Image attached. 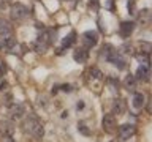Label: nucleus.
Masks as SVG:
<instances>
[{
	"instance_id": "nucleus-1",
	"label": "nucleus",
	"mask_w": 152,
	"mask_h": 142,
	"mask_svg": "<svg viewBox=\"0 0 152 142\" xmlns=\"http://www.w3.org/2000/svg\"><path fill=\"white\" fill-rule=\"evenodd\" d=\"M24 131L28 133V134H32L35 139H41L43 134H45V126H43V123L40 120H37V118H27V120L24 122Z\"/></svg>"
},
{
	"instance_id": "nucleus-2",
	"label": "nucleus",
	"mask_w": 152,
	"mask_h": 142,
	"mask_svg": "<svg viewBox=\"0 0 152 142\" xmlns=\"http://www.w3.org/2000/svg\"><path fill=\"white\" fill-rule=\"evenodd\" d=\"M10 11H11L10 14H11V19H13V21H22V19L28 14L27 8L24 7V5H21V3H14Z\"/></svg>"
},
{
	"instance_id": "nucleus-3",
	"label": "nucleus",
	"mask_w": 152,
	"mask_h": 142,
	"mask_svg": "<svg viewBox=\"0 0 152 142\" xmlns=\"http://www.w3.org/2000/svg\"><path fill=\"white\" fill-rule=\"evenodd\" d=\"M135 133H136V128H135V125H132V123H124V125L119 126V137H121L122 141L132 139V137L135 136Z\"/></svg>"
},
{
	"instance_id": "nucleus-4",
	"label": "nucleus",
	"mask_w": 152,
	"mask_h": 142,
	"mask_svg": "<svg viewBox=\"0 0 152 142\" xmlns=\"http://www.w3.org/2000/svg\"><path fill=\"white\" fill-rule=\"evenodd\" d=\"M10 115H11V118H14V120H19V118H22L26 115V107H24L21 103H13L11 106H10Z\"/></svg>"
},
{
	"instance_id": "nucleus-5",
	"label": "nucleus",
	"mask_w": 152,
	"mask_h": 142,
	"mask_svg": "<svg viewBox=\"0 0 152 142\" xmlns=\"http://www.w3.org/2000/svg\"><path fill=\"white\" fill-rule=\"evenodd\" d=\"M102 125L108 133H113L114 130H116V117H114L113 114H106V115L103 117V120H102Z\"/></svg>"
},
{
	"instance_id": "nucleus-6",
	"label": "nucleus",
	"mask_w": 152,
	"mask_h": 142,
	"mask_svg": "<svg viewBox=\"0 0 152 142\" xmlns=\"http://www.w3.org/2000/svg\"><path fill=\"white\" fill-rule=\"evenodd\" d=\"M83 41H84V44L87 46V47L95 46V44H97V41H98V33L94 32V30L86 32L84 35H83Z\"/></svg>"
},
{
	"instance_id": "nucleus-7",
	"label": "nucleus",
	"mask_w": 152,
	"mask_h": 142,
	"mask_svg": "<svg viewBox=\"0 0 152 142\" xmlns=\"http://www.w3.org/2000/svg\"><path fill=\"white\" fill-rule=\"evenodd\" d=\"M144 106H146V96H144V93L136 92L135 95H133V107H135V109H142Z\"/></svg>"
},
{
	"instance_id": "nucleus-8",
	"label": "nucleus",
	"mask_w": 152,
	"mask_h": 142,
	"mask_svg": "<svg viewBox=\"0 0 152 142\" xmlns=\"http://www.w3.org/2000/svg\"><path fill=\"white\" fill-rule=\"evenodd\" d=\"M135 79H142V80L149 79V65H140L138 66Z\"/></svg>"
},
{
	"instance_id": "nucleus-9",
	"label": "nucleus",
	"mask_w": 152,
	"mask_h": 142,
	"mask_svg": "<svg viewBox=\"0 0 152 142\" xmlns=\"http://www.w3.org/2000/svg\"><path fill=\"white\" fill-rule=\"evenodd\" d=\"M0 133L3 136H13L14 134V125L11 122H2L0 123Z\"/></svg>"
},
{
	"instance_id": "nucleus-10",
	"label": "nucleus",
	"mask_w": 152,
	"mask_h": 142,
	"mask_svg": "<svg viewBox=\"0 0 152 142\" xmlns=\"http://www.w3.org/2000/svg\"><path fill=\"white\" fill-rule=\"evenodd\" d=\"M73 59L78 62V63H86L87 62V51L86 49H76L73 54Z\"/></svg>"
},
{
	"instance_id": "nucleus-11",
	"label": "nucleus",
	"mask_w": 152,
	"mask_h": 142,
	"mask_svg": "<svg viewBox=\"0 0 152 142\" xmlns=\"http://www.w3.org/2000/svg\"><path fill=\"white\" fill-rule=\"evenodd\" d=\"M124 85H125V88L128 90V92H135V88H136V79H135V76H132V74H128L125 80H124Z\"/></svg>"
},
{
	"instance_id": "nucleus-12",
	"label": "nucleus",
	"mask_w": 152,
	"mask_h": 142,
	"mask_svg": "<svg viewBox=\"0 0 152 142\" xmlns=\"http://www.w3.org/2000/svg\"><path fill=\"white\" fill-rule=\"evenodd\" d=\"M113 109H114V114L122 115V114L125 112V101H124V99H116L113 104Z\"/></svg>"
},
{
	"instance_id": "nucleus-13",
	"label": "nucleus",
	"mask_w": 152,
	"mask_h": 142,
	"mask_svg": "<svg viewBox=\"0 0 152 142\" xmlns=\"http://www.w3.org/2000/svg\"><path fill=\"white\" fill-rule=\"evenodd\" d=\"M133 28H135V24H133V22H122L121 24V33H122V36L132 35Z\"/></svg>"
},
{
	"instance_id": "nucleus-14",
	"label": "nucleus",
	"mask_w": 152,
	"mask_h": 142,
	"mask_svg": "<svg viewBox=\"0 0 152 142\" xmlns=\"http://www.w3.org/2000/svg\"><path fill=\"white\" fill-rule=\"evenodd\" d=\"M138 19H140L141 25H149V24H151V13H149V9H142V11L140 13V16H138Z\"/></svg>"
},
{
	"instance_id": "nucleus-15",
	"label": "nucleus",
	"mask_w": 152,
	"mask_h": 142,
	"mask_svg": "<svg viewBox=\"0 0 152 142\" xmlns=\"http://www.w3.org/2000/svg\"><path fill=\"white\" fill-rule=\"evenodd\" d=\"M10 32H11V25H10L5 19L0 17V35H7Z\"/></svg>"
},
{
	"instance_id": "nucleus-16",
	"label": "nucleus",
	"mask_w": 152,
	"mask_h": 142,
	"mask_svg": "<svg viewBox=\"0 0 152 142\" xmlns=\"http://www.w3.org/2000/svg\"><path fill=\"white\" fill-rule=\"evenodd\" d=\"M89 76H90V79H94V80H100L103 78L102 71H100L98 68H90L89 70Z\"/></svg>"
},
{
	"instance_id": "nucleus-17",
	"label": "nucleus",
	"mask_w": 152,
	"mask_h": 142,
	"mask_svg": "<svg viewBox=\"0 0 152 142\" xmlns=\"http://www.w3.org/2000/svg\"><path fill=\"white\" fill-rule=\"evenodd\" d=\"M73 41H75V33L71 32L68 36H66V41H64V47H68V46H71L73 44Z\"/></svg>"
},
{
	"instance_id": "nucleus-18",
	"label": "nucleus",
	"mask_w": 152,
	"mask_h": 142,
	"mask_svg": "<svg viewBox=\"0 0 152 142\" xmlns=\"http://www.w3.org/2000/svg\"><path fill=\"white\" fill-rule=\"evenodd\" d=\"M8 87H10V84L7 82V80H0V92H8Z\"/></svg>"
},
{
	"instance_id": "nucleus-19",
	"label": "nucleus",
	"mask_w": 152,
	"mask_h": 142,
	"mask_svg": "<svg viewBox=\"0 0 152 142\" xmlns=\"http://www.w3.org/2000/svg\"><path fill=\"white\" fill-rule=\"evenodd\" d=\"M0 49H7V36H0Z\"/></svg>"
},
{
	"instance_id": "nucleus-20",
	"label": "nucleus",
	"mask_w": 152,
	"mask_h": 142,
	"mask_svg": "<svg viewBox=\"0 0 152 142\" xmlns=\"http://www.w3.org/2000/svg\"><path fill=\"white\" fill-rule=\"evenodd\" d=\"M78 130L83 133V134H86V136H89V134H90V131L87 130V128H86V125H79V126H78Z\"/></svg>"
},
{
	"instance_id": "nucleus-21",
	"label": "nucleus",
	"mask_w": 152,
	"mask_h": 142,
	"mask_svg": "<svg viewBox=\"0 0 152 142\" xmlns=\"http://www.w3.org/2000/svg\"><path fill=\"white\" fill-rule=\"evenodd\" d=\"M0 142H16V141L11 139V136H3L2 139H0Z\"/></svg>"
},
{
	"instance_id": "nucleus-22",
	"label": "nucleus",
	"mask_w": 152,
	"mask_h": 142,
	"mask_svg": "<svg viewBox=\"0 0 152 142\" xmlns=\"http://www.w3.org/2000/svg\"><path fill=\"white\" fill-rule=\"evenodd\" d=\"M7 2H8V0H0V8H5V7H7Z\"/></svg>"
},
{
	"instance_id": "nucleus-23",
	"label": "nucleus",
	"mask_w": 152,
	"mask_h": 142,
	"mask_svg": "<svg viewBox=\"0 0 152 142\" xmlns=\"http://www.w3.org/2000/svg\"><path fill=\"white\" fill-rule=\"evenodd\" d=\"M2 74H3V71H2V70H0V78H2Z\"/></svg>"
},
{
	"instance_id": "nucleus-24",
	"label": "nucleus",
	"mask_w": 152,
	"mask_h": 142,
	"mask_svg": "<svg viewBox=\"0 0 152 142\" xmlns=\"http://www.w3.org/2000/svg\"><path fill=\"white\" fill-rule=\"evenodd\" d=\"M8 2H13V0H8Z\"/></svg>"
}]
</instances>
